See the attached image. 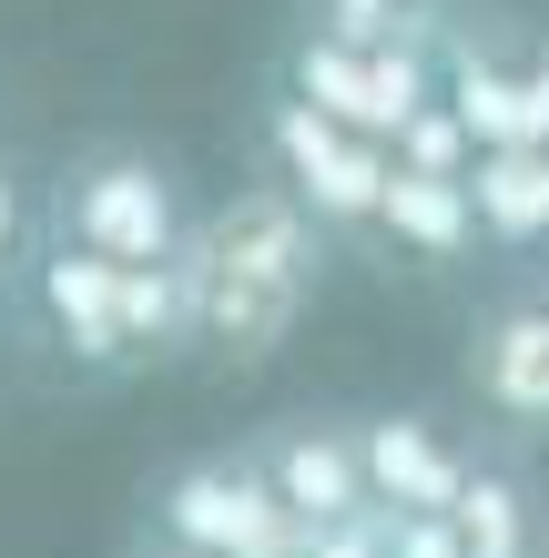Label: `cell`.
<instances>
[{
    "mask_svg": "<svg viewBox=\"0 0 549 558\" xmlns=\"http://www.w3.org/2000/svg\"><path fill=\"white\" fill-rule=\"evenodd\" d=\"M296 558H386V538H377V508H357V518H336V529L296 538Z\"/></svg>",
    "mask_w": 549,
    "mask_h": 558,
    "instance_id": "18",
    "label": "cell"
},
{
    "mask_svg": "<svg viewBox=\"0 0 549 558\" xmlns=\"http://www.w3.org/2000/svg\"><path fill=\"white\" fill-rule=\"evenodd\" d=\"M520 143H549V31L520 41Z\"/></svg>",
    "mask_w": 549,
    "mask_h": 558,
    "instance_id": "17",
    "label": "cell"
},
{
    "mask_svg": "<svg viewBox=\"0 0 549 558\" xmlns=\"http://www.w3.org/2000/svg\"><path fill=\"white\" fill-rule=\"evenodd\" d=\"M244 558H296V538H275V548H244Z\"/></svg>",
    "mask_w": 549,
    "mask_h": 558,
    "instance_id": "21",
    "label": "cell"
},
{
    "mask_svg": "<svg viewBox=\"0 0 549 558\" xmlns=\"http://www.w3.org/2000/svg\"><path fill=\"white\" fill-rule=\"evenodd\" d=\"M458 11V0H306L315 31H336V41H438V21Z\"/></svg>",
    "mask_w": 549,
    "mask_h": 558,
    "instance_id": "14",
    "label": "cell"
},
{
    "mask_svg": "<svg viewBox=\"0 0 549 558\" xmlns=\"http://www.w3.org/2000/svg\"><path fill=\"white\" fill-rule=\"evenodd\" d=\"M447 529H458V558H549V498L509 447H468Z\"/></svg>",
    "mask_w": 549,
    "mask_h": 558,
    "instance_id": "9",
    "label": "cell"
},
{
    "mask_svg": "<svg viewBox=\"0 0 549 558\" xmlns=\"http://www.w3.org/2000/svg\"><path fill=\"white\" fill-rule=\"evenodd\" d=\"M386 558H458V529H447V508H417V518H377Z\"/></svg>",
    "mask_w": 549,
    "mask_h": 558,
    "instance_id": "16",
    "label": "cell"
},
{
    "mask_svg": "<svg viewBox=\"0 0 549 558\" xmlns=\"http://www.w3.org/2000/svg\"><path fill=\"white\" fill-rule=\"evenodd\" d=\"M326 284V234L285 204L275 183H235L183 234V355L244 376L306 325Z\"/></svg>",
    "mask_w": 549,
    "mask_h": 558,
    "instance_id": "1",
    "label": "cell"
},
{
    "mask_svg": "<svg viewBox=\"0 0 549 558\" xmlns=\"http://www.w3.org/2000/svg\"><path fill=\"white\" fill-rule=\"evenodd\" d=\"M275 92H296L306 112H326L346 122V133H367V41H336V31H296V51H285V82Z\"/></svg>",
    "mask_w": 549,
    "mask_h": 558,
    "instance_id": "12",
    "label": "cell"
},
{
    "mask_svg": "<svg viewBox=\"0 0 549 558\" xmlns=\"http://www.w3.org/2000/svg\"><path fill=\"white\" fill-rule=\"evenodd\" d=\"M468 397L509 437H549V275L509 284L468 325Z\"/></svg>",
    "mask_w": 549,
    "mask_h": 558,
    "instance_id": "6",
    "label": "cell"
},
{
    "mask_svg": "<svg viewBox=\"0 0 549 558\" xmlns=\"http://www.w3.org/2000/svg\"><path fill=\"white\" fill-rule=\"evenodd\" d=\"M183 234H193V204H183V173L153 143H82L51 183V244L72 254H103V265H183Z\"/></svg>",
    "mask_w": 549,
    "mask_h": 558,
    "instance_id": "2",
    "label": "cell"
},
{
    "mask_svg": "<svg viewBox=\"0 0 549 558\" xmlns=\"http://www.w3.org/2000/svg\"><path fill=\"white\" fill-rule=\"evenodd\" d=\"M143 508H153L143 529H153V538H174V548H193V558H244V548H275V538H296V529L275 518L265 477L244 468V447L183 457L174 477H153V498H143Z\"/></svg>",
    "mask_w": 549,
    "mask_h": 558,
    "instance_id": "4",
    "label": "cell"
},
{
    "mask_svg": "<svg viewBox=\"0 0 549 558\" xmlns=\"http://www.w3.org/2000/svg\"><path fill=\"white\" fill-rule=\"evenodd\" d=\"M254 183H275L326 244H367L377 193H386V143L306 112L296 92H265L254 102Z\"/></svg>",
    "mask_w": 549,
    "mask_h": 558,
    "instance_id": "3",
    "label": "cell"
},
{
    "mask_svg": "<svg viewBox=\"0 0 549 558\" xmlns=\"http://www.w3.org/2000/svg\"><path fill=\"white\" fill-rule=\"evenodd\" d=\"M122 558H193V548H174V538H153V529H143L133 548H122Z\"/></svg>",
    "mask_w": 549,
    "mask_h": 558,
    "instance_id": "20",
    "label": "cell"
},
{
    "mask_svg": "<svg viewBox=\"0 0 549 558\" xmlns=\"http://www.w3.org/2000/svg\"><path fill=\"white\" fill-rule=\"evenodd\" d=\"M183 355V265H133L122 275V366H174Z\"/></svg>",
    "mask_w": 549,
    "mask_h": 558,
    "instance_id": "13",
    "label": "cell"
},
{
    "mask_svg": "<svg viewBox=\"0 0 549 558\" xmlns=\"http://www.w3.org/2000/svg\"><path fill=\"white\" fill-rule=\"evenodd\" d=\"M31 294H41L51 345L72 355L82 376H133V366H122V265H103V254H72V244L41 234Z\"/></svg>",
    "mask_w": 549,
    "mask_h": 558,
    "instance_id": "7",
    "label": "cell"
},
{
    "mask_svg": "<svg viewBox=\"0 0 549 558\" xmlns=\"http://www.w3.org/2000/svg\"><path fill=\"white\" fill-rule=\"evenodd\" d=\"M386 162H397V173H428V183H468L478 143L458 133V112H447V102H417L397 133H386Z\"/></svg>",
    "mask_w": 549,
    "mask_h": 558,
    "instance_id": "15",
    "label": "cell"
},
{
    "mask_svg": "<svg viewBox=\"0 0 549 558\" xmlns=\"http://www.w3.org/2000/svg\"><path fill=\"white\" fill-rule=\"evenodd\" d=\"M468 223L489 254H539L549 244V143H499L468 162Z\"/></svg>",
    "mask_w": 549,
    "mask_h": 558,
    "instance_id": "11",
    "label": "cell"
},
{
    "mask_svg": "<svg viewBox=\"0 0 549 558\" xmlns=\"http://www.w3.org/2000/svg\"><path fill=\"white\" fill-rule=\"evenodd\" d=\"M21 234H31V204H21V173L0 162V265L21 254Z\"/></svg>",
    "mask_w": 549,
    "mask_h": 558,
    "instance_id": "19",
    "label": "cell"
},
{
    "mask_svg": "<svg viewBox=\"0 0 549 558\" xmlns=\"http://www.w3.org/2000/svg\"><path fill=\"white\" fill-rule=\"evenodd\" d=\"M367 244H397L407 265H468L478 254V223H468V183H428V173H397L386 162V193H377V223H367Z\"/></svg>",
    "mask_w": 549,
    "mask_h": 558,
    "instance_id": "10",
    "label": "cell"
},
{
    "mask_svg": "<svg viewBox=\"0 0 549 558\" xmlns=\"http://www.w3.org/2000/svg\"><path fill=\"white\" fill-rule=\"evenodd\" d=\"M458 468L468 447L447 437L438 416H357V477H367V508L377 518H417V508H447L458 498Z\"/></svg>",
    "mask_w": 549,
    "mask_h": 558,
    "instance_id": "8",
    "label": "cell"
},
{
    "mask_svg": "<svg viewBox=\"0 0 549 558\" xmlns=\"http://www.w3.org/2000/svg\"><path fill=\"white\" fill-rule=\"evenodd\" d=\"M244 468L265 477L275 518L296 538L336 529V518L367 508V477H357V416H275L244 437Z\"/></svg>",
    "mask_w": 549,
    "mask_h": 558,
    "instance_id": "5",
    "label": "cell"
}]
</instances>
